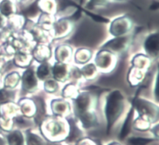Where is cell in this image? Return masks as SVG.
<instances>
[{
  "label": "cell",
  "instance_id": "obj_1",
  "mask_svg": "<svg viewBox=\"0 0 159 145\" xmlns=\"http://www.w3.org/2000/svg\"><path fill=\"white\" fill-rule=\"evenodd\" d=\"M120 97L121 96H120L119 93H113L109 99V103L107 106V116H108L109 120V127L112 125L115 118L119 113L120 109Z\"/></svg>",
  "mask_w": 159,
  "mask_h": 145
},
{
  "label": "cell",
  "instance_id": "obj_2",
  "mask_svg": "<svg viewBox=\"0 0 159 145\" xmlns=\"http://www.w3.org/2000/svg\"><path fill=\"white\" fill-rule=\"evenodd\" d=\"M130 25V22L126 17H121L115 20L112 24V29L116 33H124L127 30V26Z\"/></svg>",
  "mask_w": 159,
  "mask_h": 145
},
{
  "label": "cell",
  "instance_id": "obj_3",
  "mask_svg": "<svg viewBox=\"0 0 159 145\" xmlns=\"http://www.w3.org/2000/svg\"><path fill=\"white\" fill-rule=\"evenodd\" d=\"M38 6L47 13H51L55 10L56 3L54 0H40Z\"/></svg>",
  "mask_w": 159,
  "mask_h": 145
},
{
  "label": "cell",
  "instance_id": "obj_4",
  "mask_svg": "<svg viewBox=\"0 0 159 145\" xmlns=\"http://www.w3.org/2000/svg\"><path fill=\"white\" fill-rule=\"evenodd\" d=\"M0 12L6 16H9L14 12L13 4L9 0H3L0 3Z\"/></svg>",
  "mask_w": 159,
  "mask_h": 145
},
{
  "label": "cell",
  "instance_id": "obj_5",
  "mask_svg": "<svg viewBox=\"0 0 159 145\" xmlns=\"http://www.w3.org/2000/svg\"><path fill=\"white\" fill-rule=\"evenodd\" d=\"M146 49L149 52H157L158 51V37L152 36L148 40L146 43Z\"/></svg>",
  "mask_w": 159,
  "mask_h": 145
},
{
  "label": "cell",
  "instance_id": "obj_6",
  "mask_svg": "<svg viewBox=\"0 0 159 145\" xmlns=\"http://www.w3.org/2000/svg\"><path fill=\"white\" fill-rule=\"evenodd\" d=\"M23 83H24L25 87H27L29 88L36 85V80L34 79L32 71H26V74L24 75V77H23Z\"/></svg>",
  "mask_w": 159,
  "mask_h": 145
},
{
  "label": "cell",
  "instance_id": "obj_7",
  "mask_svg": "<svg viewBox=\"0 0 159 145\" xmlns=\"http://www.w3.org/2000/svg\"><path fill=\"white\" fill-rule=\"evenodd\" d=\"M131 117H132V111L130 112V114H129L128 117H127V120H126V122H125V124H124V127H123L122 131H121V134H120V138H125L126 135H127V133L129 132V129H130V120H131Z\"/></svg>",
  "mask_w": 159,
  "mask_h": 145
},
{
  "label": "cell",
  "instance_id": "obj_8",
  "mask_svg": "<svg viewBox=\"0 0 159 145\" xmlns=\"http://www.w3.org/2000/svg\"><path fill=\"white\" fill-rule=\"evenodd\" d=\"M150 141H152L148 139H144V138H132L130 140V143L132 145H145Z\"/></svg>",
  "mask_w": 159,
  "mask_h": 145
},
{
  "label": "cell",
  "instance_id": "obj_9",
  "mask_svg": "<svg viewBox=\"0 0 159 145\" xmlns=\"http://www.w3.org/2000/svg\"><path fill=\"white\" fill-rule=\"evenodd\" d=\"M78 107L79 108V110H84V108H85V106L88 104V99L86 97H84V96H80L79 99L78 100Z\"/></svg>",
  "mask_w": 159,
  "mask_h": 145
},
{
  "label": "cell",
  "instance_id": "obj_10",
  "mask_svg": "<svg viewBox=\"0 0 159 145\" xmlns=\"http://www.w3.org/2000/svg\"><path fill=\"white\" fill-rule=\"evenodd\" d=\"M48 69L46 67V65H42V66L39 68V71H38L39 77L43 79L44 76L48 75Z\"/></svg>",
  "mask_w": 159,
  "mask_h": 145
},
{
  "label": "cell",
  "instance_id": "obj_11",
  "mask_svg": "<svg viewBox=\"0 0 159 145\" xmlns=\"http://www.w3.org/2000/svg\"><path fill=\"white\" fill-rule=\"evenodd\" d=\"M107 3V0H90L91 6H103Z\"/></svg>",
  "mask_w": 159,
  "mask_h": 145
},
{
  "label": "cell",
  "instance_id": "obj_12",
  "mask_svg": "<svg viewBox=\"0 0 159 145\" xmlns=\"http://www.w3.org/2000/svg\"><path fill=\"white\" fill-rule=\"evenodd\" d=\"M2 24H3V18L2 17V16L0 15V27L2 26Z\"/></svg>",
  "mask_w": 159,
  "mask_h": 145
},
{
  "label": "cell",
  "instance_id": "obj_13",
  "mask_svg": "<svg viewBox=\"0 0 159 145\" xmlns=\"http://www.w3.org/2000/svg\"><path fill=\"white\" fill-rule=\"evenodd\" d=\"M115 1H124V0H115Z\"/></svg>",
  "mask_w": 159,
  "mask_h": 145
},
{
  "label": "cell",
  "instance_id": "obj_14",
  "mask_svg": "<svg viewBox=\"0 0 159 145\" xmlns=\"http://www.w3.org/2000/svg\"><path fill=\"white\" fill-rule=\"evenodd\" d=\"M19 1H21V0H19Z\"/></svg>",
  "mask_w": 159,
  "mask_h": 145
}]
</instances>
